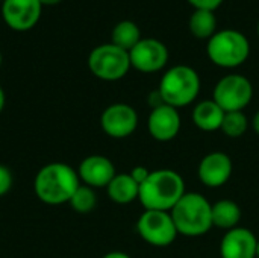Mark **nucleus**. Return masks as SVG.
Returning a JSON list of instances; mask_svg holds the SVG:
<instances>
[{"mask_svg": "<svg viewBox=\"0 0 259 258\" xmlns=\"http://www.w3.org/2000/svg\"><path fill=\"white\" fill-rule=\"evenodd\" d=\"M185 193L184 178L176 170L159 169L140 186L138 199L144 210L171 211Z\"/></svg>", "mask_w": 259, "mask_h": 258, "instance_id": "obj_1", "label": "nucleus"}, {"mask_svg": "<svg viewBox=\"0 0 259 258\" xmlns=\"http://www.w3.org/2000/svg\"><path fill=\"white\" fill-rule=\"evenodd\" d=\"M79 186L80 179L77 170L65 163H50L41 167L33 181L35 195L47 205L70 202Z\"/></svg>", "mask_w": 259, "mask_h": 258, "instance_id": "obj_2", "label": "nucleus"}, {"mask_svg": "<svg viewBox=\"0 0 259 258\" xmlns=\"http://www.w3.org/2000/svg\"><path fill=\"white\" fill-rule=\"evenodd\" d=\"M178 234L185 237L205 236L212 225V205L196 192H187L170 211Z\"/></svg>", "mask_w": 259, "mask_h": 258, "instance_id": "obj_3", "label": "nucleus"}, {"mask_svg": "<svg viewBox=\"0 0 259 258\" xmlns=\"http://www.w3.org/2000/svg\"><path fill=\"white\" fill-rule=\"evenodd\" d=\"M165 105L182 108L193 103L200 93V76L190 65H175L168 68L158 88Z\"/></svg>", "mask_w": 259, "mask_h": 258, "instance_id": "obj_4", "label": "nucleus"}, {"mask_svg": "<svg viewBox=\"0 0 259 258\" xmlns=\"http://www.w3.org/2000/svg\"><path fill=\"white\" fill-rule=\"evenodd\" d=\"M206 55L219 67L234 68L244 64L250 55L247 36L235 29L217 30L206 44Z\"/></svg>", "mask_w": 259, "mask_h": 258, "instance_id": "obj_5", "label": "nucleus"}, {"mask_svg": "<svg viewBox=\"0 0 259 258\" xmlns=\"http://www.w3.org/2000/svg\"><path fill=\"white\" fill-rule=\"evenodd\" d=\"M90 71L102 81H118L131 70L129 52L115 44H102L91 50L88 56Z\"/></svg>", "mask_w": 259, "mask_h": 258, "instance_id": "obj_6", "label": "nucleus"}, {"mask_svg": "<svg viewBox=\"0 0 259 258\" xmlns=\"http://www.w3.org/2000/svg\"><path fill=\"white\" fill-rule=\"evenodd\" d=\"M253 97L252 82L243 75H226L214 87L212 100L225 111H243Z\"/></svg>", "mask_w": 259, "mask_h": 258, "instance_id": "obj_7", "label": "nucleus"}, {"mask_svg": "<svg viewBox=\"0 0 259 258\" xmlns=\"http://www.w3.org/2000/svg\"><path fill=\"white\" fill-rule=\"evenodd\" d=\"M137 231L146 243L156 248L170 246L178 237L170 211L144 210L137 222Z\"/></svg>", "mask_w": 259, "mask_h": 258, "instance_id": "obj_8", "label": "nucleus"}, {"mask_svg": "<svg viewBox=\"0 0 259 258\" xmlns=\"http://www.w3.org/2000/svg\"><path fill=\"white\" fill-rule=\"evenodd\" d=\"M131 67L141 73H156L168 62L167 46L156 38H141L140 43L129 50Z\"/></svg>", "mask_w": 259, "mask_h": 258, "instance_id": "obj_9", "label": "nucleus"}, {"mask_svg": "<svg viewBox=\"0 0 259 258\" xmlns=\"http://www.w3.org/2000/svg\"><path fill=\"white\" fill-rule=\"evenodd\" d=\"M100 126L111 138H126L135 132L138 114L127 103H114L102 113Z\"/></svg>", "mask_w": 259, "mask_h": 258, "instance_id": "obj_10", "label": "nucleus"}, {"mask_svg": "<svg viewBox=\"0 0 259 258\" xmlns=\"http://www.w3.org/2000/svg\"><path fill=\"white\" fill-rule=\"evenodd\" d=\"M42 5L39 0H6L2 3V17L14 30L32 29L41 17Z\"/></svg>", "mask_w": 259, "mask_h": 258, "instance_id": "obj_11", "label": "nucleus"}, {"mask_svg": "<svg viewBox=\"0 0 259 258\" xmlns=\"http://www.w3.org/2000/svg\"><path fill=\"white\" fill-rule=\"evenodd\" d=\"M234 164L228 154L225 152H211L203 157L199 164V179L203 186L209 189L223 187L232 176Z\"/></svg>", "mask_w": 259, "mask_h": 258, "instance_id": "obj_12", "label": "nucleus"}, {"mask_svg": "<svg viewBox=\"0 0 259 258\" xmlns=\"http://www.w3.org/2000/svg\"><path fill=\"white\" fill-rule=\"evenodd\" d=\"M80 182L91 189L108 187V184L117 175L115 166L108 157L103 155H90L82 160L77 169Z\"/></svg>", "mask_w": 259, "mask_h": 258, "instance_id": "obj_13", "label": "nucleus"}, {"mask_svg": "<svg viewBox=\"0 0 259 258\" xmlns=\"http://www.w3.org/2000/svg\"><path fill=\"white\" fill-rule=\"evenodd\" d=\"M181 123L182 122H181L179 111L164 103L152 109L147 120V129L155 140L165 143L178 137L181 131Z\"/></svg>", "mask_w": 259, "mask_h": 258, "instance_id": "obj_14", "label": "nucleus"}, {"mask_svg": "<svg viewBox=\"0 0 259 258\" xmlns=\"http://www.w3.org/2000/svg\"><path fill=\"white\" fill-rule=\"evenodd\" d=\"M258 239L247 228L229 230L220 243L222 258H256Z\"/></svg>", "mask_w": 259, "mask_h": 258, "instance_id": "obj_15", "label": "nucleus"}, {"mask_svg": "<svg viewBox=\"0 0 259 258\" xmlns=\"http://www.w3.org/2000/svg\"><path fill=\"white\" fill-rule=\"evenodd\" d=\"M223 119L225 111L212 99L199 102L193 109V123L205 132L219 131L222 128Z\"/></svg>", "mask_w": 259, "mask_h": 258, "instance_id": "obj_16", "label": "nucleus"}, {"mask_svg": "<svg viewBox=\"0 0 259 258\" xmlns=\"http://www.w3.org/2000/svg\"><path fill=\"white\" fill-rule=\"evenodd\" d=\"M108 196L115 204H131L135 199H138L140 186L134 181L131 173H117L114 179L106 187Z\"/></svg>", "mask_w": 259, "mask_h": 258, "instance_id": "obj_17", "label": "nucleus"}, {"mask_svg": "<svg viewBox=\"0 0 259 258\" xmlns=\"http://www.w3.org/2000/svg\"><path fill=\"white\" fill-rule=\"evenodd\" d=\"M241 220V208L231 199H222L212 204V225L223 230H234Z\"/></svg>", "mask_w": 259, "mask_h": 258, "instance_id": "obj_18", "label": "nucleus"}, {"mask_svg": "<svg viewBox=\"0 0 259 258\" xmlns=\"http://www.w3.org/2000/svg\"><path fill=\"white\" fill-rule=\"evenodd\" d=\"M111 43L115 44L117 47L129 52L132 50L141 40V30L138 27L137 23H134L132 20H123L118 21L111 33Z\"/></svg>", "mask_w": 259, "mask_h": 258, "instance_id": "obj_19", "label": "nucleus"}, {"mask_svg": "<svg viewBox=\"0 0 259 258\" xmlns=\"http://www.w3.org/2000/svg\"><path fill=\"white\" fill-rule=\"evenodd\" d=\"M190 30L196 38L209 40L217 32V18L214 11L196 9L190 17Z\"/></svg>", "mask_w": 259, "mask_h": 258, "instance_id": "obj_20", "label": "nucleus"}, {"mask_svg": "<svg viewBox=\"0 0 259 258\" xmlns=\"http://www.w3.org/2000/svg\"><path fill=\"white\" fill-rule=\"evenodd\" d=\"M249 128V119L243 111H232L225 113V119L222 123L220 131H223L225 135L229 138H240L246 134Z\"/></svg>", "mask_w": 259, "mask_h": 258, "instance_id": "obj_21", "label": "nucleus"}, {"mask_svg": "<svg viewBox=\"0 0 259 258\" xmlns=\"http://www.w3.org/2000/svg\"><path fill=\"white\" fill-rule=\"evenodd\" d=\"M68 204L71 205V208L76 213H80V214L91 213L97 204V196H96L94 189H91L85 184H80L77 187V190L74 192V195L71 196Z\"/></svg>", "mask_w": 259, "mask_h": 258, "instance_id": "obj_22", "label": "nucleus"}, {"mask_svg": "<svg viewBox=\"0 0 259 258\" xmlns=\"http://www.w3.org/2000/svg\"><path fill=\"white\" fill-rule=\"evenodd\" d=\"M12 182H14V178H12L11 170L6 166L0 164V198L5 196L11 190Z\"/></svg>", "mask_w": 259, "mask_h": 258, "instance_id": "obj_23", "label": "nucleus"}, {"mask_svg": "<svg viewBox=\"0 0 259 258\" xmlns=\"http://www.w3.org/2000/svg\"><path fill=\"white\" fill-rule=\"evenodd\" d=\"M190 5H193L196 9H206V11H215L223 0H187Z\"/></svg>", "mask_w": 259, "mask_h": 258, "instance_id": "obj_24", "label": "nucleus"}, {"mask_svg": "<svg viewBox=\"0 0 259 258\" xmlns=\"http://www.w3.org/2000/svg\"><path fill=\"white\" fill-rule=\"evenodd\" d=\"M149 175H150V170H149L147 167H144V166H137V167H134V169L131 170V176L134 178V181H135L138 186H141V184L149 178Z\"/></svg>", "mask_w": 259, "mask_h": 258, "instance_id": "obj_25", "label": "nucleus"}, {"mask_svg": "<svg viewBox=\"0 0 259 258\" xmlns=\"http://www.w3.org/2000/svg\"><path fill=\"white\" fill-rule=\"evenodd\" d=\"M102 258H131L126 252H120V251H114V252H108Z\"/></svg>", "mask_w": 259, "mask_h": 258, "instance_id": "obj_26", "label": "nucleus"}, {"mask_svg": "<svg viewBox=\"0 0 259 258\" xmlns=\"http://www.w3.org/2000/svg\"><path fill=\"white\" fill-rule=\"evenodd\" d=\"M252 128L253 131L259 135V111H256V114L253 116V120H252Z\"/></svg>", "mask_w": 259, "mask_h": 258, "instance_id": "obj_27", "label": "nucleus"}, {"mask_svg": "<svg viewBox=\"0 0 259 258\" xmlns=\"http://www.w3.org/2000/svg\"><path fill=\"white\" fill-rule=\"evenodd\" d=\"M5 91H3V88L0 87V113L3 111V108H5Z\"/></svg>", "mask_w": 259, "mask_h": 258, "instance_id": "obj_28", "label": "nucleus"}, {"mask_svg": "<svg viewBox=\"0 0 259 258\" xmlns=\"http://www.w3.org/2000/svg\"><path fill=\"white\" fill-rule=\"evenodd\" d=\"M41 2V5H49V6H52V5H58L59 2H62V0H39Z\"/></svg>", "mask_w": 259, "mask_h": 258, "instance_id": "obj_29", "label": "nucleus"}, {"mask_svg": "<svg viewBox=\"0 0 259 258\" xmlns=\"http://www.w3.org/2000/svg\"><path fill=\"white\" fill-rule=\"evenodd\" d=\"M256 258H259V240H258V245H256Z\"/></svg>", "mask_w": 259, "mask_h": 258, "instance_id": "obj_30", "label": "nucleus"}, {"mask_svg": "<svg viewBox=\"0 0 259 258\" xmlns=\"http://www.w3.org/2000/svg\"><path fill=\"white\" fill-rule=\"evenodd\" d=\"M0 67H2V52H0Z\"/></svg>", "mask_w": 259, "mask_h": 258, "instance_id": "obj_31", "label": "nucleus"}, {"mask_svg": "<svg viewBox=\"0 0 259 258\" xmlns=\"http://www.w3.org/2000/svg\"><path fill=\"white\" fill-rule=\"evenodd\" d=\"M5 2H6V0H0V3H5Z\"/></svg>", "mask_w": 259, "mask_h": 258, "instance_id": "obj_32", "label": "nucleus"}, {"mask_svg": "<svg viewBox=\"0 0 259 258\" xmlns=\"http://www.w3.org/2000/svg\"><path fill=\"white\" fill-rule=\"evenodd\" d=\"M258 36H259V23H258Z\"/></svg>", "mask_w": 259, "mask_h": 258, "instance_id": "obj_33", "label": "nucleus"}]
</instances>
